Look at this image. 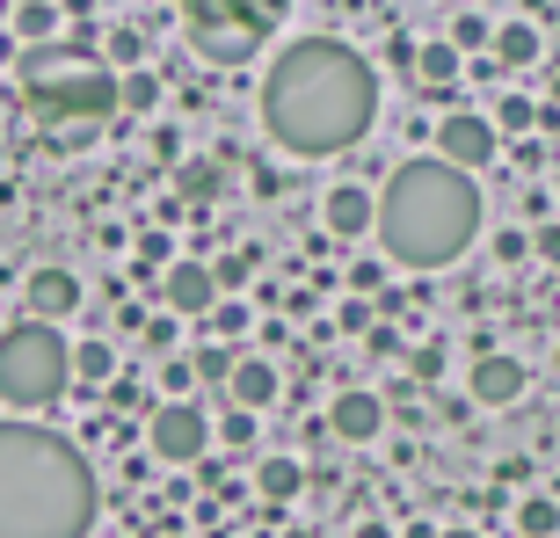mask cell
Returning a JSON list of instances; mask_svg holds the SVG:
<instances>
[{"label": "cell", "instance_id": "obj_1", "mask_svg": "<svg viewBox=\"0 0 560 538\" xmlns=\"http://www.w3.org/2000/svg\"><path fill=\"white\" fill-rule=\"evenodd\" d=\"M378 117V73L364 51L335 37H299L277 51L262 81V125L291 161H328L350 153Z\"/></svg>", "mask_w": 560, "mask_h": 538}, {"label": "cell", "instance_id": "obj_2", "mask_svg": "<svg viewBox=\"0 0 560 538\" xmlns=\"http://www.w3.org/2000/svg\"><path fill=\"white\" fill-rule=\"evenodd\" d=\"M95 466L37 422H0V538H88Z\"/></svg>", "mask_w": 560, "mask_h": 538}, {"label": "cell", "instance_id": "obj_3", "mask_svg": "<svg viewBox=\"0 0 560 538\" xmlns=\"http://www.w3.org/2000/svg\"><path fill=\"white\" fill-rule=\"evenodd\" d=\"M480 233V183L466 167L436 161H400L378 189V241L400 269H444L474 248Z\"/></svg>", "mask_w": 560, "mask_h": 538}, {"label": "cell", "instance_id": "obj_4", "mask_svg": "<svg viewBox=\"0 0 560 538\" xmlns=\"http://www.w3.org/2000/svg\"><path fill=\"white\" fill-rule=\"evenodd\" d=\"M22 87H30V109L44 125H103L109 109H125V81L109 66H88V59H22Z\"/></svg>", "mask_w": 560, "mask_h": 538}, {"label": "cell", "instance_id": "obj_5", "mask_svg": "<svg viewBox=\"0 0 560 538\" xmlns=\"http://www.w3.org/2000/svg\"><path fill=\"white\" fill-rule=\"evenodd\" d=\"M66 386H73V350L51 320H15L0 335V400L22 414L59 408Z\"/></svg>", "mask_w": 560, "mask_h": 538}, {"label": "cell", "instance_id": "obj_6", "mask_svg": "<svg viewBox=\"0 0 560 538\" xmlns=\"http://www.w3.org/2000/svg\"><path fill=\"white\" fill-rule=\"evenodd\" d=\"M284 22V0H183V37L205 51L211 66L255 59L270 30Z\"/></svg>", "mask_w": 560, "mask_h": 538}, {"label": "cell", "instance_id": "obj_7", "mask_svg": "<svg viewBox=\"0 0 560 538\" xmlns=\"http://www.w3.org/2000/svg\"><path fill=\"white\" fill-rule=\"evenodd\" d=\"M211 436H219V430L205 422V408H197L189 394L183 400L167 394L161 408L145 414V444H153V458H161V466H197V458L211 452Z\"/></svg>", "mask_w": 560, "mask_h": 538}, {"label": "cell", "instance_id": "obj_8", "mask_svg": "<svg viewBox=\"0 0 560 538\" xmlns=\"http://www.w3.org/2000/svg\"><path fill=\"white\" fill-rule=\"evenodd\" d=\"M436 153L452 167H466V175H480V167H495V153H502V131H495V117H480V109H452L444 125H436Z\"/></svg>", "mask_w": 560, "mask_h": 538}, {"label": "cell", "instance_id": "obj_9", "mask_svg": "<svg viewBox=\"0 0 560 538\" xmlns=\"http://www.w3.org/2000/svg\"><path fill=\"white\" fill-rule=\"evenodd\" d=\"M524 386H532V372H524L517 356H502V350L474 356V372H466V394H474L480 408H510V400H524Z\"/></svg>", "mask_w": 560, "mask_h": 538}, {"label": "cell", "instance_id": "obj_10", "mask_svg": "<svg viewBox=\"0 0 560 538\" xmlns=\"http://www.w3.org/2000/svg\"><path fill=\"white\" fill-rule=\"evenodd\" d=\"M320 226L335 233V241H357V233H378V197L357 183H335L328 197H320Z\"/></svg>", "mask_w": 560, "mask_h": 538}, {"label": "cell", "instance_id": "obj_11", "mask_svg": "<svg viewBox=\"0 0 560 538\" xmlns=\"http://www.w3.org/2000/svg\"><path fill=\"white\" fill-rule=\"evenodd\" d=\"M161 291H167V313H175V320H197V313H211V299H219V269L211 262H175Z\"/></svg>", "mask_w": 560, "mask_h": 538}, {"label": "cell", "instance_id": "obj_12", "mask_svg": "<svg viewBox=\"0 0 560 538\" xmlns=\"http://www.w3.org/2000/svg\"><path fill=\"white\" fill-rule=\"evenodd\" d=\"M22 306L37 313V320H66V313H81V277L73 269H30Z\"/></svg>", "mask_w": 560, "mask_h": 538}, {"label": "cell", "instance_id": "obj_13", "mask_svg": "<svg viewBox=\"0 0 560 538\" xmlns=\"http://www.w3.org/2000/svg\"><path fill=\"white\" fill-rule=\"evenodd\" d=\"M328 430L342 436V444H372V436L386 430V400L378 394H342L328 408Z\"/></svg>", "mask_w": 560, "mask_h": 538}, {"label": "cell", "instance_id": "obj_14", "mask_svg": "<svg viewBox=\"0 0 560 538\" xmlns=\"http://www.w3.org/2000/svg\"><path fill=\"white\" fill-rule=\"evenodd\" d=\"M226 400H233V408H255V414H262L277 400V364H262V356H233Z\"/></svg>", "mask_w": 560, "mask_h": 538}, {"label": "cell", "instance_id": "obj_15", "mask_svg": "<svg viewBox=\"0 0 560 538\" xmlns=\"http://www.w3.org/2000/svg\"><path fill=\"white\" fill-rule=\"evenodd\" d=\"M416 87H422V95H452V87H458V44L452 37L416 51Z\"/></svg>", "mask_w": 560, "mask_h": 538}, {"label": "cell", "instance_id": "obj_16", "mask_svg": "<svg viewBox=\"0 0 560 538\" xmlns=\"http://www.w3.org/2000/svg\"><path fill=\"white\" fill-rule=\"evenodd\" d=\"M255 488H262V502H291L306 488V466H299V458H262V466H255Z\"/></svg>", "mask_w": 560, "mask_h": 538}, {"label": "cell", "instance_id": "obj_17", "mask_svg": "<svg viewBox=\"0 0 560 538\" xmlns=\"http://www.w3.org/2000/svg\"><path fill=\"white\" fill-rule=\"evenodd\" d=\"M495 59L502 66H532L539 59V30H532V22H495Z\"/></svg>", "mask_w": 560, "mask_h": 538}, {"label": "cell", "instance_id": "obj_18", "mask_svg": "<svg viewBox=\"0 0 560 538\" xmlns=\"http://www.w3.org/2000/svg\"><path fill=\"white\" fill-rule=\"evenodd\" d=\"M175 189H183L189 204H211V197L226 189V175H219L211 161H183V167H175Z\"/></svg>", "mask_w": 560, "mask_h": 538}, {"label": "cell", "instance_id": "obj_19", "mask_svg": "<svg viewBox=\"0 0 560 538\" xmlns=\"http://www.w3.org/2000/svg\"><path fill=\"white\" fill-rule=\"evenodd\" d=\"M517 531H524V538H560V502H553V495L517 502Z\"/></svg>", "mask_w": 560, "mask_h": 538}, {"label": "cell", "instance_id": "obj_20", "mask_svg": "<svg viewBox=\"0 0 560 538\" xmlns=\"http://www.w3.org/2000/svg\"><path fill=\"white\" fill-rule=\"evenodd\" d=\"M73 378L109 386V378H117V350H109V342H81V350H73Z\"/></svg>", "mask_w": 560, "mask_h": 538}, {"label": "cell", "instance_id": "obj_21", "mask_svg": "<svg viewBox=\"0 0 560 538\" xmlns=\"http://www.w3.org/2000/svg\"><path fill=\"white\" fill-rule=\"evenodd\" d=\"M539 125V109L524 103V95H502V109H495V131H532Z\"/></svg>", "mask_w": 560, "mask_h": 538}, {"label": "cell", "instance_id": "obj_22", "mask_svg": "<svg viewBox=\"0 0 560 538\" xmlns=\"http://www.w3.org/2000/svg\"><path fill=\"white\" fill-rule=\"evenodd\" d=\"M139 59H145V37H139V30H109V66H125V73H131Z\"/></svg>", "mask_w": 560, "mask_h": 538}, {"label": "cell", "instance_id": "obj_23", "mask_svg": "<svg viewBox=\"0 0 560 538\" xmlns=\"http://www.w3.org/2000/svg\"><path fill=\"white\" fill-rule=\"evenodd\" d=\"M153 103H161V81L131 66V73H125V109H153Z\"/></svg>", "mask_w": 560, "mask_h": 538}, {"label": "cell", "instance_id": "obj_24", "mask_svg": "<svg viewBox=\"0 0 560 538\" xmlns=\"http://www.w3.org/2000/svg\"><path fill=\"white\" fill-rule=\"evenodd\" d=\"M452 44H458V51H480V44H495V30H488L480 15H458L452 22Z\"/></svg>", "mask_w": 560, "mask_h": 538}, {"label": "cell", "instance_id": "obj_25", "mask_svg": "<svg viewBox=\"0 0 560 538\" xmlns=\"http://www.w3.org/2000/svg\"><path fill=\"white\" fill-rule=\"evenodd\" d=\"M197 378H219V386H226V378H233V350H219V342L197 350Z\"/></svg>", "mask_w": 560, "mask_h": 538}, {"label": "cell", "instance_id": "obj_26", "mask_svg": "<svg viewBox=\"0 0 560 538\" xmlns=\"http://www.w3.org/2000/svg\"><path fill=\"white\" fill-rule=\"evenodd\" d=\"M219 436H226V444H248V436H255V408H233V400H226V422H219Z\"/></svg>", "mask_w": 560, "mask_h": 538}, {"label": "cell", "instance_id": "obj_27", "mask_svg": "<svg viewBox=\"0 0 560 538\" xmlns=\"http://www.w3.org/2000/svg\"><path fill=\"white\" fill-rule=\"evenodd\" d=\"M51 22H59V15H51L44 0H30V8L15 15V30H22V37H51Z\"/></svg>", "mask_w": 560, "mask_h": 538}, {"label": "cell", "instance_id": "obj_28", "mask_svg": "<svg viewBox=\"0 0 560 538\" xmlns=\"http://www.w3.org/2000/svg\"><path fill=\"white\" fill-rule=\"evenodd\" d=\"M211 269H219V291H233L255 277V255H226V262H211Z\"/></svg>", "mask_w": 560, "mask_h": 538}, {"label": "cell", "instance_id": "obj_29", "mask_svg": "<svg viewBox=\"0 0 560 538\" xmlns=\"http://www.w3.org/2000/svg\"><path fill=\"white\" fill-rule=\"evenodd\" d=\"M532 248H539V262H560V226H539V241H532Z\"/></svg>", "mask_w": 560, "mask_h": 538}, {"label": "cell", "instance_id": "obj_30", "mask_svg": "<svg viewBox=\"0 0 560 538\" xmlns=\"http://www.w3.org/2000/svg\"><path fill=\"white\" fill-rule=\"evenodd\" d=\"M436 364H444V350H436V342H430V350H416V378H436Z\"/></svg>", "mask_w": 560, "mask_h": 538}, {"label": "cell", "instance_id": "obj_31", "mask_svg": "<svg viewBox=\"0 0 560 538\" xmlns=\"http://www.w3.org/2000/svg\"><path fill=\"white\" fill-rule=\"evenodd\" d=\"M357 538H394V524H357Z\"/></svg>", "mask_w": 560, "mask_h": 538}, {"label": "cell", "instance_id": "obj_32", "mask_svg": "<svg viewBox=\"0 0 560 538\" xmlns=\"http://www.w3.org/2000/svg\"><path fill=\"white\" fill-rule=\"evenodd\" d=\"M436 538H480V531H474V524H452V531H436Z\"/></svg>", "mask_w": 560, "mask_h": 538}, {"label": "cell", "instance_id": "obj_33", "mask_svg": "<svg viewBox=\"0 0 560 538\" xmlns=\"http://www.w3.org/2000/svg\"><path fill=\"white\" fill-rule=\"evenodd\" d=\"M291 538H306V531H291Z\"/></svg>", "mask_w": 560, "mask_h": 538}]
</instances>
